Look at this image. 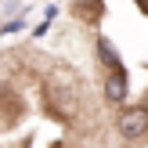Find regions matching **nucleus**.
Returning a JSON list of instances; mask_svg holds the SVG:
<instances>
[{
	"label": "nucleus",
	"instance_id": "1",
	"mask_svg": "<svg viewBox=\"0 0 148 148\" xmlns=\"http://www.w3.org/2000/svg\"><path fill=\"white\" fill-rule=\"evenodd\" d=\"M116 130H119L123 141H145L148 137V105L123 108V112L116 116Z\"/></svg>",
	"mask_w": 148,
	"mask_h": 148
},
{
	"label": "nucleus",
	"instance_id": "2",
	"mask_svg": "<svg viewBox=\"0 0 148 148\" xmlns=\"http://www.w3.org/2000/svg\"><path fill=\"white\" fill-rule=\"evenodd\" d=\"M101 94H105V101H108V105H119V101L127 98V72H105Z\"/></svg>",
	"mask_w": 148,
	"mask_h": 148
},
{
	"label": "nucleus",
	"instance_id": "3",
	"mask_svg": "<svg viewBox=\"0 0 148 148\" xmlns=\"http://www.w3.org/2000/svg\"><path fill=\"white\" fill-rule=\"evenodd\" d=\"M101 14H105V4L101 0H72V18L87 22V25H98Z\"/></svg>",
	"mask_w": 148,
	"mask_h": 148
}]
</instances>
